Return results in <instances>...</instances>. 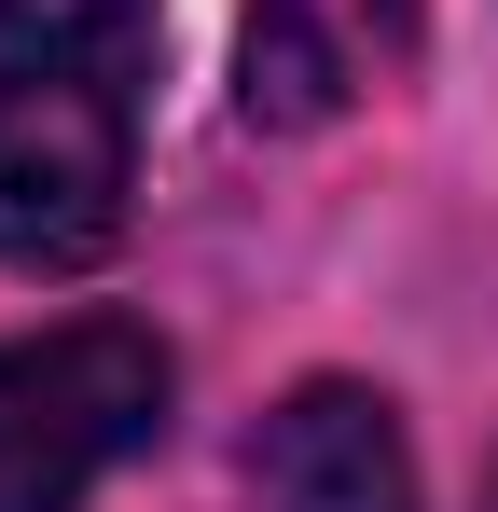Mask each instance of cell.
Listing matches in <instances>:
<instances>
[{
	"label": "cell",
	"mask_w": 498,
	"mask_h": 512,
	"mask_svg": "<svg viewBox=\"0 0 498 512\" xmlns=\"http://www.w3.org/2000/svg\"><path fill=\"white\" fill-rule=\"evenodd\" d=\"M139 180V14L28 0L0 14V263H97Z\"/></svg>",
	"instance_id": "cell-1"
},
{
	"label": "cell",
	"mask_w": 498,
	"mask_h": 512,
	"mask_svg": "<svg viewBox=\"0 0 498 512\" xmlns=\"http://www.w3.org/2000/svg\"><path fill=\"white\" fill-rule=\"evenodd\" d=\"M166 429V346L139 319L0 346V512H83Z\"/></svg>",
	"instance_id": "cell-2"
},
{
	"label": "cell",
	"mask_w": 498,
	"mask_h": 512,
	"mask_svg": "<svg viewBox=\"0 0 498 512\" xmlns=\"http://www.w3.org/2000/svg\"><path fill=\"white\" fill-rule=\"evenodd\" d=\"M249 499L263 512H415V443H402V416H388L374 388L319 374V388H291V402L263 416Z\"/></svg>",
	"instance_id": "cell-3"
}]
</instances>
